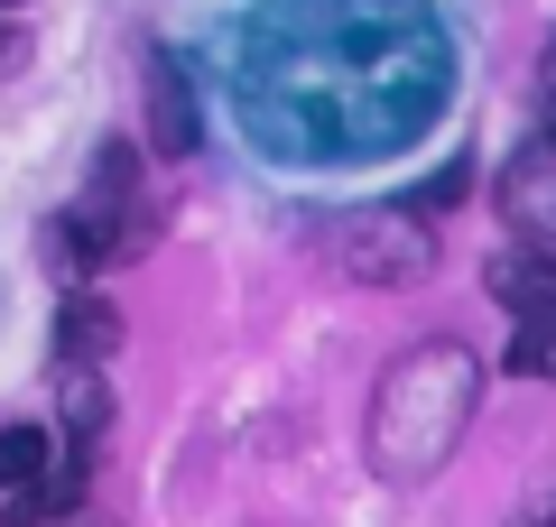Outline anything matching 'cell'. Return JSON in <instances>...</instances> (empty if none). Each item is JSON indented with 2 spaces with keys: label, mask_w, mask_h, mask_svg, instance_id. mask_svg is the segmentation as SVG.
Wrapping results in <instances>:
<instances>
[{
  "label": "cell",
  "mask_w": 556,
  "mask_h": 527,
  "mask_svg": "<svg viewBox=\"0 0 556 527\" xmlns=\"http://www.w3.org/2000/svg\"><path fill=\"white\" fill-rule=\"evenodd\" d=\"M501 214L519 222L529 250H556V130L538 120V139L501 167Z\"/></svg>",
  "instance_id": "cell-6"
},
{
  "label": "cell",
  "mask_w": 556,
  "mask_h": 527,
  "mask_svg": "<svg viewBox=\"0 0 556 527\" xmlns=\"http://www.w3.org/2000/svg\"><path fill=\"white\" fill-rule=\"evenodd\" d=\"M529 527H556V509H547V518H529Z\"/></svg>",
  "instance_id": "cell-11"
},
{
  "label": "cell",
  "mask_w": 556,
  "mask_h": 527,
  "mask_svg": "<svg viewBox=\"0 0 556 527\" xmlns=\"http://www.w3.org/2000/svg\"><path fill=\"white\" fill-rule=\"evenodd\" d=\"M56 241H65V259H75L84 278L121 269V259H139L159 241V195L139 185V157L121 149V139H102V157H93V176H84V195L65 204Z\"/></svg>",
  "instance_id": "cell-3"
},
{
  "label": "cell",
  "mask_w": 556,
  "mask_h": 527,
  "mask_svg": "<svg viewBox=\"0 0 556 527\" xmlns=\"http://www.w3.org/2000/svg\"><path fill=\"white\" fill-rule=\"evenodd\" d=\"M538 112H547V130H556V38H547V65H538Z\"/></svg>",
  "instance_id": "cell-9"
},
{
  "label": "cell",
  "mask_w": 556,
  "mask_h": 527,
  "mask_svg": "<svg viewBox=\"0 0 556 527\" xmlns=\"http://www.w3.org/2000/svg\"><path fill=\"white\" fill-rule=\"evenodd\" d=\"M56 527H112V518H102V509H75V518H56Z\"/></svg>",
  "instance_id": "cell-10"
},
{
  "label": "cell",
  "mask_w": 556,
  "mask_h": 527,
  "mask_svg": "<svg viewBox=\"0 0 556 527\" xmlns=\"http://www.w3.org/2000/svg\"><path fill=\"white\" fill-rule=\"evenodd\" d=\"M121 343V314L102 306L93 287L65 296V324H56V371H102V351Z\"/></svg>",
  "instance_id": "cell-7"
},
{
  "label": "cell",
  "mask_w": 556,
  "mask_h": 527,
  "mask_svg": "<svg viewBox=\"0 0 556 527\" xmlns=\"http://www.w3.org/2000/svg\"><path fill=\"white\" fill-rule=\"evenodd\" d=\"M0 10H20V0H0Z\"/></svg>",
  "instance_id": "cell-12"
},
{
  "label": "cell",
  "mask_w": 556,
  "mask_h": 527,
  "mask_svg": "<svg viewBox=\"0 0 556 527\" xmlns=\"http://www.w3.org/2000/svg\"><path fill=\"white\" fill-rule=\"evenodd\" d=\"M149 130H159L167 157H195V93L167 56H149Z\"/></svg>",
  "instance_id": "cell-8"
},
{
  "label": "cell",
  "mask_w": 556,
  "mask_h": 527,
  "mask_svg": "<svg viewBox=\"0 0 556 527\" xmlns=\"http://www.w3.org/2000/svg\"><path fill=\"white\" fill-rule=\"evenodd\" d=\"M482 408V361L464 343H417L399 351L371 389V472L380 481H427L455 463L464 426Z\"/></svg>",
  "instance_id": "cell-2"
},
{
  "label": "cell",
  "mask_w": 556,
  "mask_h": 527,
  "mask_svg": "<svg viewBox=\"0 0 556 527\" xmlns=\"http://www.w3.org/2000/svg\"><path fill=\"white\" fill-rule=\"evenodd\" d=\"M334 259L362 278V287H399V278H427L437 241H427V214H408V204H380V214H353V222H343Z\"/></svg>",
  "instance_id": "cell-5"
},
{
  "label": "cell",
  "mask_w": 556,
  "mask_h": 527,
  "mask_svg": "<svg viewBox=\"0 0 556 527\" xmlns=\"http://www.w3.org/2000/svg\"><path fill=\"white\" fill-rule=\"evenodd\" d=\"M455 38L437 0H260L232 38L241 130L278 167H362L437 130Z\"/></svg>",
  "instance_id": "cell-1"
},
{
  "label": "cell",
  "mask_w": 556,
  "mask_h": 527,
  "mask_svg": "<svg viewBox=\"0 0 556 527\" xmlns=\"http://www.w3.org/2000/svg\"><path fill=\"white\" fill-rule=\"evenodd\" d=\"M492 296L510 314V371L519 380H556V250H501L492 259Z\"/></svg>",
  "instance_id": "cell-4"
}]
</instances>
